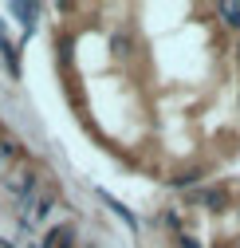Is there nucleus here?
Instances as JSON below:
<instances>
[{"instance_id": "f257e3e1", "label": "nucleus", "mask_w": 240, "mask_h": 248, "mask_svg": "<svg viewBox=\"0 0 240 248\" xmlns=\"http://www.w3.org/2000/svg\"><path fill=\"white\" fill-rule=\"evenodd\" d=\"M221 16H225L228 24H236V28H240V4H225V8H221Z\"/></svg>"}]
</instances>
